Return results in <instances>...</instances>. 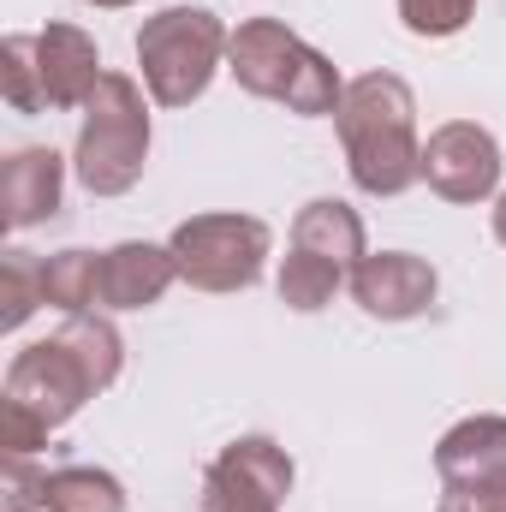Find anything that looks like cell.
<instances>
[{
    "mask_svg": "<svg viewBox=\"0 0 506 512\" xmlns=\"http://www.w3.org/2000/svg\"><path fill=\"white\" fill-rule=\"evenodd\" d=\"M334 126L346 143L352 185L370 197H399L423 179V143H417V102L411 84L393 72H364L346 84Z\"/></svg>",
    "mask_w": 506,
    "mask_h": 512,
    "instance_id": "1",
    "label": "cell"
},
{
    "mask_svg": "<svg viewBox=\"0 0 506 512\" xmlns=\"http://www.w3.org/2000/svg\"><path fill=\"white\" fill-rule=\"evenodd\" d=\"M120 376V334L108 316H66L60 334L24 346L6 370V399L24 405L36 423L60 429L84 399H96L102 387Z\"/></svg>",
    "mask_w": 506,
    "mask_h": 512,
    "instance_id": "2",
    "label": "cell"
},
{
    "mask_svg": "<svg viewBox=\"0 0 506 512\" xmlns=\"http://www.w3.org/2000/svg\"><path fill=\"white\" fill-rule=\"evenodd\" d=\"M227 60H233L239 90H251L262 102H280V108H292L304 120L334 114L340 96H346L340 72L298 30H286L280 18H245L233 30V42H227Z\"/></svg>",
    "mask_w": 506,
    "mask_h": 512,
    "instance_id": "3",
    "label": "cell"
},
{
    "mask_svg": "<svg viewBox=\"0 0 506 512\" xmlns=\"http://www.w3.org/2000/svg\"><path fill=\"white\" fill-rule=\"evenodd\" d=\"M149 161V108L143 90L126 72H102L96 96L84 102V131H78V185L96 197H126L131 185L143 179Z\"/></svg>",
    "mask_w": 506,
    "mask_h": 512,
    "instance_id": "4",
    "label": "cell"
},
{
    "mask_svg": "<svg viewBox=\"0 0 506 512\" xmlns=\"http://www.w3.org/2000/svg\"><path fill=\"white\" fill-rule=\"evenodd\" d=\"M227 42L233 36L221 30V18L209 6H167V12L143 18V30H137V66H143L149 96L161 108H191L209 90Z\"/></svg>",
    "mask_w": 506,
    "mask_h": 512,
    "instance_id": "5",
    "label": "cell"
},
{
    "mask_svg": "<svg viewBox=\"0 0 506 512\" xmlns=\"http://www.w3.org/2000/svg\"><path fill=\"white\" fill-rule=\"evenodd\" d=\"M364 262V221L340 197H316L292 221V256L280 268V298L292 310H322L340 280Z\"/></svg>",
    "mask_w": 506,
    "mask_h": 512,
    "instance_id": "6",
    "label": "cell"
},
{
    "mask_svg": "<svg viewBox=\"0 0 506 512\" xmlns=\"http://www.w3.org/2000/svg\"><path fill=\"white\" fill-rule=\"evenodd\" d=\"M173 262L191 286L203 292H245L262 274L268 256V227L256 215H191L173 233Z\"/></svg>",
    "mask_w": 506,
    "mask_h": 512,
    "instance_id": "7",
    "label": "cell"
},
{
    "mask_svg": "<svg viewBox=\"0 0 506 512\" xmlns=\"http://www.w3.org/2000/svg\"><path fill=\"white\" fill-rule=\"evenodd\" d=\"M292 459L268 435H239L203 477V512H280Z\"/></svg>",
    "mask_w": 506,
    "mask_h": 512,
    "instance_id": "8",
    "label": "cell"
},
{
    "mask_svg": "<svg viewBox=\"0 0 506 512\" xmlns=\"http://www.w3.org/2000/svg\"><path fill=\"white\" fill-rule=\"evenodd\" d=\"M423 179L447 203H483L501 185V143L471 120H453L423 143Z\"/></svg>",
    "mask_w": 506,
    "mask_h": 512,
    "instance_id": "9",
    "label": "cell"
},
{
    "mask_svg": "<svg viewBox=\"0 0 506 512\" xmlns=\"http://www.w3.org/2000/svg\"><path fill=\"white\" fill-rule=\"evenodd\" d=\"M435 292H441L435 268L411 251H381V256H364V262L352 268V298H358L370 316H381V322H411V316H423V310L435 304Z\"/></svg>",
    "mask_w": 506,
    "mask_h": 512,
    "instance_id": "10",
    "label": "cell"
},
{
    "mask_svg": "<svg viewBox=\"0 0 506 512\" xmlns=\"http://www.w3.org/2000/svg\"><path fill=\"white\" fill-rule=\"evenodd\" d=\"M36 72H42L48 108H84L102 84V54L78 24H48L36 36Z\"/></svg>",
    "mask_w": 506,
    "mask_h": 512,
    "instance_id": "11",
    "label": "cell"
},
{
    "mask_svg": "<svg viewBox=\"0 0 506 512\" xmlns=\"http://www.w3.org/2000/svg\"><path fill=\"white\" fill-rule=\"evenodd\" d=\"M179 280V262L161 245H114L96 268V310H143Z\"/></svg>",
    "mask_w": 506,
    "mask_h": 512,
    "instance_id": "12",
    "label": "cell"
},
{
    "mask_svg": "<svg viewBox=\"0 0 506 512\" xmlns=\"http://www.w3.org/2000/svg\"><path fill=\"white\" fill-rule=\"evenodd\" d=\"M60 185H66V167L54 149H18L6 167H0V221L18 233V227H36L60 209Z\"/></svg>",
    "mask_w": 506,
    "mask_h": 512,
    "instance_id": "13",
    "label": "cell"
},
{
    "mask_svg": "<svg viewBox=\"0 0 506 512\" xmlns=\"http://www.w3.org/2000/svg\"><path fill=\"white\" fill-rule=\"evenodd\" d=\"M435 471L447 489L506 477V417H465L459 429H447L435 447Z\"/></svg>",
    "mask_w": 506,
    "mask_h": 512,
    "instance_id": "14",
    "label": "cell"
},
{
    "mask_svg": "<svg viewBox=\"0 0 506 512\" xmlns=\"http://www.w3.org/2000/svg\"><path fill=\"white\" fill-rule=\"evenodd\" d=\"M42 507L48 512H126V489L114 471L96 465H60L42 483Z\"/></svg>",
    "mask_w": 506,
    "mask_h": 512,
    "instance_id": "15",
    "label": "cell"
},
{
    "mask_svg": "<svg viewBox=\"0 0 506 512\" xmlns=\"http://www.w3.org/2000/svg\"><path fill=\"white\" fill-rule=\"evenodd\" d=\"M96 268H102L96 251L48 256V262H42V292H48V304L66 310V316H90V310H96Z\"/></svg>",
    "mask_w": 506,
    "mask_h": 512,
    "instance_id": "16",
    "label": "cell"
},
{
    "mask_svg": "<svg viewBox=\"0 0 506 512\" xmlns=\"http://www.w3.org/2000/svg\"><path fill=\"white\" fill-rule=\"evenodd\" d=\"M0 328H24L30 322V310L36 304H48V292H42V262L30 251H6L0 256Z\"/></svg>",
    "mask_w": 506,
    "mask_h": 512,
    "instance_id": "17",
    "label": "cell"
},
{
    "mask_svg": "<svg viewBox=\"0 0 506 512\" xmlns=\"http://www.w3.org/2000/svg\"><path fill=\"white\" fill-rule=\"evenodd\" d=\"M0 90L18 114H42V72H36V36H6L0 42Z\"/></svg>",
    "mask_w": 506,
    "mask_h": 512,
    "instance_id": "18",
    "label": "cell"
},
{
    "mask_svg": "<svg viewBox=\"0 0 506 512\" xmlns=\"http://www.w3.org/2000/svg\"><path fill=\"white\" fill-rule=\"evenodd\" d=\"M471 12H477V0H399L405 30H411V36H429V42L459 36V30L471 24Z\"/></svg>",
    "mask_w": 506,
    "mask_h": 512,
    "instance_id": "19",
    "label": "cell"
},
{
    "mask_svg": "<svg viewBox=\"0 0 506 512\" xmlns=\"http://www.w3.org/2000/svg\"><path fill=\"white\" fill-rule=\"evenodd\" d=\"M0 483H6V512H30V507H42V483H48V471L36 477L24 459L6 453V477H0Z\"/></svg>",
    "mask_w": 506,
    "mask_h": 512,
    "instance_id": "20",
    "label": "cell"
},
{
    "mask_svg": "<svg viewBox=\"0 0 506 512\" xmlns=\"http://www.w3.org/2000/svg\"><path fill=\"white\" fill-rule=\"evenodd\" d=\"M441 512H506V477L471 483V489H447L441 495Z\"/></svg>",
    "mask_w": 506,
    "mask_h": 512,
    "instance_id": "21",
    "label": "cell"
},
{
    "mask_svg": "<svg viewBox=\"0 0 506 512\" xmlns=\"http://www.w3.org/2000/svg\"><path fill=\"white\" fill-rule=\"evenodd\" d=\"M495 239L506 245V197H501V209H495Z\"/></svg>",
    "mask_w": 506,
    "mask_h": 512,
    "instance_id": "22",
    "label": "cell"
},
{
    "mask_svg": "<svg viewBox=\"0 0 506 512\" xmlns=\"http://www.w3.org/2000/svg\"><path fill=\"white\" fill-rule=\"evenodd\" d=\"M90 6H131V0H90Z\"/></svg>",
    "mask_w": 506,
    "mask_h": 512,
    "instance_id": "23",
    "label": "cell"
}]
</instances>
